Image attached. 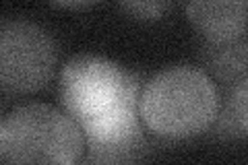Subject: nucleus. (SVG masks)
I'll list each match as a JSON object with an SVG mask.
<instances>
[{
	"instance_id": "7",
	"label": "nucleus",
	"mask_w": 248,
	"mask_h": 165,
	"mask_svg": "<svg viewBox=\"0 0 248 165\" xmlns=\"http://www.w3.org/2000/svg\"><path fill=\"white\" fill-rule=\"evenodd\" d=\"M209 132L217 140L248 138V78L236 87L223 89L219 112Z\"/></svg>"
},
{
	"instance_id": "1",
	"label": "nucleus",
	"mask_w": 248,
	"mask_h": 165,
	"mask_svg": "<svg viewBox=\"0 0 248 165\" xmlns=\"http://www.w3.org/2000/svg\"><path fill=\"white\" fill-rule=\"evenodd\" d=\"M145 78L110 58L81 54L58 75L60 107L79 124L89 163L137 161L149 149L139 114Z\"/></svg>"
},
{
	"instance_id": "2",
	"label": "nucleus",
	"mask_w": 248,
	"mask_h": 165,
	"mask_svg": "<svg viewBox=\"0 0 248 165\" xmlns=\"http://www.w3.org/2000/svg\"><path fill=\"white\" fill-rule=\"evenodd\" d=\"M221 104L215 81L201 66L176 64L145 81L139 114L145 128L166 140H188L213 126Z\"/></svg>"
},
{
	"instance_id": "4",
	"label": "nucleus",
	"mask_w": 248,
	"mask_h": 165,
	"mask_svg": "<svg viewBox=\"0 0 248 165\" xmlns=\"http://www.w3.org/2000/svg\"><path fill=\"white\" fill-rule=\"evenodd\" d=\"M58 45L48 29L27 19H2L0 85L4 95H29L52 81Z\"/></svg>"
},
{
	"instance_id": "8",
	"label": "nucleus",
	"mask_w": 248,
	"mask_h": 165,
	"mask_svg": "<svg viewBox=\"0 0 248 165\" xmlns=\"http://www.w3.org/2000/svg\"><path fill=\"white\" fill-rule=\"evenodd\" d=\"M116 2L126 17L141 23L161 21L176 6V0H116Z\"/></svg>"
},
{
	"instance_id": "3",
	"label": "nucleus",
	"mask_w": 248,
	"mask_h": 165,
	"mask_svg": "<svg viewBox=\"0 0 248 165\" xmlns=\"http://www.w3.org/2000/svg\"><path fill=\"white\" fill-rule=\"evenodd\" d=\"M85 136L64 109L46 104L13 107L0 122V159L4 163L73 165L83 157Z\"/></svg>"
},
{
	"instance_id": "9",
	"label": "nucleus",
	"mask_w": 248,
	"mask_h": 165,
	"mask_svg": "<svg viewBox=\"0 0 248 165\" xmlns=\"http://www.w3.org/2000/svg\"><path fill=\"white\" fill-rule=\"evenodd\" d=\"M48 2L62 6V9H87V6L99 2V0H48Z\"/></svg>"
},
{
	"instance_id": "5",
	"label": "nucleus",
	"mask_w": 248,
	"mask_h": 165,
	"mask_svg": "<svg viewBox=\"0 0 248 165\" xmlns=\"http://www.w3.org/2000/svg\"><path fill=\"white\" fill-rule=\"evenodd\" d=\"M184 13L199 37L209 42L248 29V0H184Z\"/></svg>"
},
{
	"instance_id": "6",
	"label": "nucleus",
	"mask_w": 248,
	"mask_h": 165,
	"mask_svg": "<svg viewBox=\"0 0 248 165\" xmlns=\"http://www.w3.org/2000/svg\"><path fill=\"white\" fill-rule=\"evenodd\" d=\"M197 58L201 68L219 83L221 89L236 87L248 78V29L219 42L201 39Z\"/></svg>"
}]
</instances>
